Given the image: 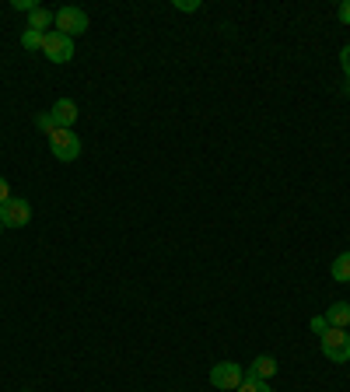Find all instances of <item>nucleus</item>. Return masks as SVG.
Segmentation results:
<instances>
[{"mask_svg":"<svg viewBox=\"0 0 350 392\" xmlns=\"http://www.w3.org/2000/svg\"><path fill=\"white\" fill-rule=\"evenodd\" d=\"M319 347H322V354H326L333 364H347V361H350V337H347V329H326V333L319 337Z\"/></svg>","mask_w":350,"mask_h":392,"instance_id":"1","label":"nucleus"},{"mask_svg":"<svg viewBox=\"0 0 350 392\" xmlns=\"http://www.w3.org/2000/svg\"><path fill=\"white\" fill-rule=\"evenodd\" d=\"M43 56L49 63H70V60H74V39L63 36V32H46Z\"/></svg>","mask_w":350,"mask_h":392,"instance_id":"2","label":"nucleus"},{"mask_svg":"<svg viewBox=\"0 0 350 392\" xmlns=\"http://www.w3.org/2000/svg\"><path fill=\"white\" fill-rule=\"evenodd\" d=\"M49 151H53V158L56 161H74L78 154H81V140H78V133L74 130H60L49 137Z\"/></svg>","mask_w":350,"mask_h":392,"instance_id":"3","label":"nucleus"},{"mask_svg":"<svg viewBox=\"0 0 350 392\" xmlns=\"http://www.w3.org/2000/svg\"><path fill=\"white\" fill-rule=\"evenodd\" d=\"M242 378H245V371H242L235 361H221V364L211 368V386L221 392H235L242 386Z\"/></svg>","mask_w":350,"mask_h":392,"instance_id":"4","label":"nucleus"},{"mask_svg":"<svg viewBox=\"0 0 350 392\" xmlns=\"http://www.w3.org/2000/svg\"><path fill=\"white\" fill-rule=\"evenodd\" d=\"M0 221H4V228H25V224H32V203L21 200V196H11L0 207Z\"/></svg>","mask_w":350,"mask_h":392,"instance_id":"5","label":"nucleus"},{"mask_svg":"<svg viewBox=\"0 0 350 392\" xmlns=\"http://www.w3.org/2000/svg\"><path fill=\"white\" fill-rule=\"evenodd\" d=\"M53 21H56V32H63V36H70V39L88 32V14L81 7H60Z\"/></svg>","mask_w":350,"mask_h":392,"instance_id":"6","label":"nucleus"},{"mask_svg":"<svg viewBox=\"0 0 350 392\" xmlns=\"http://www.w3.org/2000/svg\"><path fill=\"white\" fill-rule=\"evenodd\" d=\"M53 120H56V127H63V130H70L74 127V120H78V102L74 98H60L53 109Z\"/></svg>","mask_w":350,"mask_h":392,"instance_id":"7","label":"nucleus"},{"mask_svg":"<svg viewBox=\"0 0 350 392\" xmlns=\"http://www.w3.org/2000/svg\"><path fill=\"white\" fill-rule=\"evenodd\" d=\"M326 322H329V329H347L350 326V305L347 302H333V305L326 308Z\"/></svg>","mask_w":350,"mask_h":392,"instance_id":"8","label":"nucleus"},{"mask_svg":"<svg viewBox=\"0 0 350 392\" xmlns=\"http://www.w3.org/2000/svg\"><path fill=\"white\" fill-rule=\"evenodd\" d=\"M273 371H277V361H273L270 354H260V357L249 364V371H245V375H256V378H262V382H266Z\"/></svg>","mask_w":350,"mask_h":392,"instance_id":"9","label":"nucleus"},{"mask_svg":"<svg viewBox=\"0 0 350 392\" xmlns=\"http://www.w3.org/2000/svg\"><path fill=\"white\" fill-rule=\"evenodd\" d=\"M53 18H56V14H49L46 7H36V11L28 14V28H32V32H46V28L53 25Z\"/></svg>","mask_w":350,"mask_h":392,"instance_id":"10","label":"nucleus"},{"mask_svg":"<svg viewBox=\"0 0 350 392\" xmlns=\"http://www.w3.org/2000/svg\"><path fill=\"white\" fill-rule=\"evenodd\" d=\"M333 280H336V284H347L350 280V253H340V256L333 260Z\"/></svg>","mask_w":350,"mask_h":392,"instance_id":"11","label":"nucleus"},{"mask_svg":"<svg viewBox=\"0 0 350 392\" xmlns=\"http://www.w3.org/2000/svg\"><path fill=\"white\" fill-rule=\"evenodd\" d=\"M43 39H46V32H32V28H25V32H21V46H25L28 53L43 49Z\"/></svg>","mask_w":350,"mask_h":392,"instance_id":"12","label":"nucleus"},{"mask_svg":"<svg viewBox=\"0 0 350 392\" xmlns=\"http://www.w3.org/2000/svg\"><path fill=\"white\" fill-rule=\"evenodd\" d=\"M235 392H273V389H270L262 378H256V375H245V378H242V386H238Z\"/></svg>","mask_w":350,"mask_h":392,"instance_id":"13","label":"nucleus"},{"mask_svg":"<svg viewBox=\"0 0 350 392\" xmlns=\"http://www.w3.org/2000/svg\"><path fill=\"white\" fill-rule=\"evenodd\" d=\"M36 127H39V130L46 133V137H53V133L60 130V127H56V120H53V112H43V116L36 120Z\"/></svg>","mask_w":350,"mask_h":392,"instance_id":"14","label":"nucleus"},{"mask_svg":"<svg viewBox=\"0 0 350 392\" xmlns=\"http://www.w3.org/2000/svg\"><path fill=\"white\" fill-rule=\"evenodd\" d=\"M308 326H312V333H315V337H322V333L329 329V322H326V315H312V322H308Z\"/></svg>","mask_w":350,"mask_h":392,"instance_id":"15","label":"nucleus"},{"mask_svg":"<svg viewBox=\"0 0 350 392\" xmlns=\"http://www.w3.org/2000/svg\"><path fill=\"white\" fill-rule=\"evenodd\" d=\"M175 4V11H186V14H189V11H200V0H172Z\"/></svg>","mask_w":350,"mask_h":392,"instance_id":"16","label":"nucleus"},{"mask_svg":"<svg viewBox=\"0 0 350 392\" xmlns=\"http://www.w3.org/2000/svg\"><path fill=\"white\" fill-rule=\"evenodd\" d=\"M336 18H340L344 25H350V0H344V4L336 7Z\"/></svg>","mask_w":350,"mask_h":392,"instance_id":"17","label":"nucleus"},{"mask_svg":"<svg viewBox=\"0 0 350 392\" xmlns=\"http://www.w3.org/2000/svg\"><path fill=\"white\" fill-rule=\"evenodd\" d=\"M7 200H11V186H7V179L0 175V207H4Z\"/></svg>","mask_w":350,"mask_h":392,"instance_id":"18","label":"nucleus"},{"mask_svg":"<svg viewBox=\"0 0 350 392\" xmlns=\"http://www.w3.org/2000/svg\"><path fill=\"white\" fill-rule=\"evenodd\" d=\"M340 63H344V74L350 78V46H344V53H340Z\"/></svg>","mask_w":350,"mask_h":392,"instance_id":"19","label":"nucleus"},{"mask_svg":"<svg viewBox=\"0 0 350 392\" xmlns=\"http://www.w3.org/2000/svg\"><path fill=\"white\" fill-rule=\"evenodd\" d=\"M14 7H18V11H28V14H32V11H36V0H14Z\"/></svg>","mask_w":350,"mask_h":392,"instance_id":"20","label":"nucleus"},{"mask_svg":"<svg viewBox=\"0 0 350 392\" xmlns=\"http://www.w3.org/2000/svg\"><path fill=\"white\" fill-rule=\"evenodd\" d=\"M344 91H347V95H350V81H347V85H344Z\"/></svg>","mask_w":350,"mask_h":392,"instance_id":"21","label":"nucleus"},{"mask_svg":"<svg viewBox=\"0 0 350 392\" xmlns=\"http://www.w3.org/2000/svg\"><path fill=\"white\" fill-rule=\"evenodd\" d=\"M0 231H4V221H0Z\"/></svg>","mask_w":350,"mask_h":392,"instance_id":"22","label":"nucleus"}]
</instances>
